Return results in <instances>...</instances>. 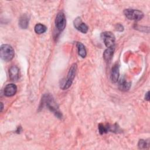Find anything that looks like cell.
Here are the masks:
<instances>
[{
  "mask_svg": "<svg viewBox=\"0 0 150 150\" xmlns=\"http://www.w3.org/2000/svg\"><path fill=\"white\" fill-rule=\"evenodd\" d=\"M42 104L46 105L47 108H49L51 111H52L56 116H57L58 118H62V113L59 111L58 107L56 105V103L54 102L53 98L49 94H46L44 95L42 99Z\"/></svg>",
  "mask_w": 150,
  "mask_h": 150,
  "instance_id": "obj_1",
  "label": "cell"
},
{
  "mask_svg": "<svg viewBox=\"0 0 150 150\" xmlns=\"http://www.w3.org/2000/svg\"><path fill=\"white\" fill-rule=\"evenodd\" d=\"M77 67V66L76 63H74L71 66V67L69 70V72L67 73L66 79L63 80V83L61 84L60 87L63 90H66L71 86V85L73 83V81L74 79V77L76 76Z\"/></svg>",
  "mask_w": 150,
  "mask_h": 150,
  "instance_id": "obj_2",
  "label": "cell"
},
{
  "mask_svg": "<svg viewBox=\"0 0 150 150\" xmlns=\"http://www.w3.org/2000/svg\"><path fill=\"white\" fill-rule=\"evenodd\" d=\"M14 50L13 47L8 44H4L1 46L0 56L1 59L6 62L11 61L14 57Z\"/></svg>",
  "mask_w": 150,
  "mask_h": 150,
  "instance_id": "obj_3",
  "label": "cell"
},
{
  "mask_svg": "<svg viewBox=\"0 0 150 150\" xmlns=\"http://www.w3.org/2000/svg\"><path fill=\"white\" fill-rule=\"evenodd\" d=\"M124 15L129 20L139 21L144 17V13L141 11L134 9H125L124 11Z\"/></svg>",
  "mask_w": 150,
  "mask_h": 150,
  "instance_id": "obj_4",
  "label": "cell"
},
{
  "mask_svg": "<svg viewBox=\"0 0 150 150\" xmlns=\"http://www.w3.org/2000/svg\"><path fill=\"white\" fill-rule=\"evenodd\" d=\"M101 39L107 48L115 47V38L111 32H104L101 35Z\"/></svg>",
  "mask_w": 150,
  "mask_h": 150,
  "instance_id": "obj_5",
  "label": "cell"
},
{
  "mask_svg": "<svg viewBox=\"0 0 150 150\" xmlns=\"http://www.w3.org/2000/svg\"><path fill=\"white\" fill-rule=\"evenodd\" d=\"M56 27L59 31H63L66 25V17L63 12H60L57 13L55 19Z\"/></svg>",
  "mask_w": 150,
  "mask_h": 150,
  "instance_id": "obj_6",
  "label": "cell"
},
{
  "mask_svg": "<svg viewBox=\"0 0 150 150\" xmlns=\"http://www.w3.org/2000/svg\"><path fill=\"white\" fill-rule=\"evenodd\" d=\"M74 26L76 29L80 31L83 33H86L88 30V28L87 25L83 23L80 18L78 17L74 21Z\"/></svg>",
  "mask_w": 150,
  "mask_h": 150,
  "instance_id": "obj_7",
  "label": "cell"
},
{
  "mask_svg": "<svg viewBox=\"0 0 150 150\" xmlns=\"http://www.w3.org/2000/svg\"><path fill=\"white\" fill-rule=\"evenodd\" d=\"M17 91V87L13 83L7 84L4 88V94L7 97L14 96Z\"/></svg>",
  "mask_w": 150,
  "mask_h": 150,
  "instance_id": "obj_8",
  "label": "cell"
},
{
  "mask_svg": "<svg viewBox=\"0 0 150 150\" xmlns=\"http://www.w3.org/2000/svg\"><path fill=\"white\" fill-rule=\"evenodd\" d=\"M9 76L11 80L16 81L19 77V69L16 66H12L9 69Z\"/></svg>",
  "mask_w": 150,
  "mask_h": 150,
  "instance_id": "obj_9",
  "label": "cell"
},
{
  "mask_svg": "<svg viewBox=\"0 0 150 150\" xmlns=\"http://www.w3.org/2000/svg\"><path fill=\"white\" fill-rule=\"evenodd\" d=\"M120 76V71H119V65L118 64H115L111 69V80L113 83H117L118 80Z\"/></svg>",
  "mask_w": 150,
  "mask_h": 150,
  "instance_id": "obj_10",
  "label": "cell"
},
{
  "mask_svg": "<svg viewBox=\"0 0 150 150\" xmlns=\"http://www.w3.org/2000/svg\"><path fill=\"white\" fill-rule=\"evenodd\" d=\"M117 127H111L108 124L104 125L103 124H100L98 125V131L101 135L108 132V131H116Z\"/></svg>",
  "mask_w": 150,
  "mask_h": 150,
  "instance_id": "obj_11",
  "label": "cell"
},
{
  "mask_svg": "<svg viewBox=\"0 0 150 150\" xmlns=\"http://www.w3.org/2000/svg\"><path fill=\"white\" fill-rule=\"evenodd\" d=\"M131 86V82L127 81V80L124 78H121L118 81V88L121 91H127L129 90Z\"/></svg>",
  "mask_w": 150,
  "mask_h": 150,
  "instance_id": "obj_12",
  "label": "cell"
},
{
  "mask_svg": "<svg viewBox=\"0 0 150 150\" xmlns=\"http://www.w3.org/2000/svg\"><path fill=\"white\" fill-rule=\"evenodd\" d=\"M115 47H109L107 48L103 53V57L105 61L106 62H110L113 56L114 52Z\"/></svg>",
  "mask_w": 150,
  "mask_h": 150,
  "instance_id": "obj_13",
  "label": "cell"
},
{
  "mask_svg": "<svg viewBox=\"0 0 150 150\" xmlns=\"http://www.w3.org/2000/svg\"><path fill=\"white\" fill-rule=\"evenodd\" d=\"M29 18L26 15H23L19 19V26L22 29H26L29 25Z\"/></svg>",
  "mask_w": 150,
  "mask_h": 150,
  "instance_id": "obj_14",
  "label": "cell"
},
{
  "mask_svg": "<svg viewBox=\"0 0 150 150\" xmlns=\"http://www.w3.org/2000/svg\"><path fill=\"white\" fill-rule=\"evenodd\" d=\"M76 46L78 49V53L79 56L83 58H84L87 54V52H86L85 46L81 42H77L76 44Z\"/></svg>",
  "mask_w": 150,
  "mask_h": 150,
  "instance_id": "obj_15",
  "label": "cell"
},
{
  "mask_svg": "<svg viewBox=\"0 0 150 150\" xmlns=\"http://www.w3.org/2000/svg\"><path fill=\"white\" fill-rule=\"evenodd\" d=\"M35 32L38 33V34H42L45 33L46 30H47V28L46 26H45L43 24L41 23H38L35 25Z\"/></svg>",
  "mask_w": 150,
  "mask_h": 150,
  "instance_id": "obj_16",
  "label": "cell"
},
{
  "mask_svg": "<svg viewBox=\"0 0 150 150\" xmlns=\"http://www.w3.org/2000/svg\"><path fill=\"white\" fill-rule=\"evenodd\" d=\"M138 145L139 148L141 149L146 148L147 147L149 146V141H147L144 140V139H140L139 141Z\"/></svg>",
  "mask_w": 150,
  "mask_h": 150,
  "instance_id": "obj_17",
  "label": "cell"
},
{
  "mask_svg": "<svg viewBox=\"0 0 150 150\" xmlns=\"http://www.w3.org/2000/svg\"><path fill=\"white\" fill-rule=\"evenodd\" d=\"M115 28H116V30H117L120 31V32H121V31H122V30H124V27H123V26H122V25H121V24H117V25H116Z\"/></svg>",
  "mask_w": 150,
  "mask_h": 150,
  "instance_id": "obj_18",
  "label": "cell"
},
{
  "mask_svg": "<svg viewBox=\"0 0 150 150\" xmlns=\"http://www.w3.org/2000/svg\"><path fill=\"white\" fill-rule=\"evenodd\" d=\"M149 92L148 91L146 94H145V99L147 101H149Z\"/></svg>",
  "mask_w": 150,
  "mask_h": 150,
  "instance_id": "obj_19",
  "label": "cell"
},
{
  "mask_svg": "<svg viewBox=\"0 0 150 150\" xmlns=\"http://www.w3.org/2000/svg\"><path fill=\"white\" fill-rule=\"evenodd\" d=\"M1 111H2V110H3V104H2V103H1Z\"/></svg>",
  "mask_w": 150,
  "mask_h": 150,
  "instance_id": "obj_20",
  "label": "cell"
}]
</instances>
